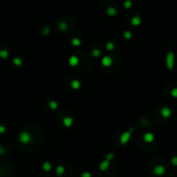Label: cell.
Masks as SVG:
<instances>
[{"instance_id":"31","label":"cell","mask_w":177,"mask_h":177,"mask_svg":"<svg viewBox=\"0 0 177 177\" xmlns=\"http://www.w3.org/2000/svg\"><path fill=\"white\" fill-rule=\"evenodd\" d=\"M4 152H5V150H4V148H2V147H0V155L4 154Z\"/></svg>"},{"instance_id":"12","label":"cell","mask_w":177,"mask_h":177,"mask_svg":"<svg viewBox=\"0 0 177 177\" xmlns=\"http://www.w3.org/2000/svg\"><path fill=\"white\" fill-rule=\"evenodd\" d=\"M55 172L58 176H61L62 174H64V172H65V168H64L62 165H59V166H57V168H56Z\"/></svg>"},{"instance_id":"26","label":"cell","mask_w":177,"mask_h":177,"mask_svg":"<svg viewBox=\"0 0 177 177\" xmlns=\"http://www.w3.org/2000/svg\"><path fill=\"white\" fill-rule=\"evenodd\" d=\"M113 158H114V155L112 154V153H108V154L106 155V157H105V159H107V160L112 161Z\"/></svg>"},{"instance_id":"4","label":"cell","mask_w":177,"mask_h":177,"mask_svg":"<svg viewBox=\"0 0 177 177\" xmlns=\"http://www.w3.org/2000/svg\"><path fill=\"white\" fill-rule=\"evenodd\" d=\"M166 172V168H165L164 166L162 165H157L154 168V173L156 175H158V176H161V175H163Z\"/></svg>"},{"instance_id":"2","label":"cell","mask_w":177,"mask_h":177,"mask_svg":"<svg viewBox=\"0 0 177 177\" xmlns=\"http://www.w3.org/2000/svg\"><path fill=\"white\" fill-rule=\"evenodd\" d=\"M19 141L22 144H29L32 141V136L30 133H29L28 131H22L19 135Z\"/></svg>"},{"instance_id":"17","label":"cell","mask_w":177,"mask_h":177,"mask_svg":"<svg viewBox=\"0 0 177 177\" xmlns=\"http://www.w3.org/2000/svg\"><path fill=\"white\" fill-rule=\"evenodd\" d=\"M8 56H9V52H8L7 50H5V49L0 50V57L5 59V58H7Z\"/></svg>"},{"instance_id":"21","label":"cell","mask_w":177,"mask_h":177,"mask_svg":"<svg viewBox=\"0 0 177 177\" xmlns=\"http://www.w3.org/2000/svg\"><path fill=\"white\" fill-rule=\"evenodd\" d=\"M105 48L107 50H109V51H112V50H113L114 49V43H112V42H108L107 43H106L105 45Z\"/></svg>"},{"instance_id":"6","label":"cell","mask_w":177,"mask_h":177,"mask_svg":"<svg viewBox=\"0 0 177 177\" xmlns=\"http://www.w3.org/2000/svg\"><path fill=\"white\" fill-rule=\"evenodd\" d=\"M112 57H110L109 55H105V56H104L103 58H102V60H101V63H102V65L104 66V67H110L111 65L112 64Z\"/></svg>"},{"instance_id":"11","label":"cell","mask_w":177,"mask_h":177,"mask_svg":"<svg viewBox=\"0 0 177 177\" xmlns=\"http://www.w3.org/2000/svg\"><path fill=\"white\" fill-rule=\"evenodd\" d=\"M130 23H131V24L134 26H138L141 23V17H139V16H136V17H132Z\"/></svg>"},{"instance_id":"3","label":"cell","mask_w":177,"mask_h":177,"mask_svg":"<svg viewBox=\"0 0 177 177\" xmlns=\"http://www.w3.org/2000/svg\"><path fill=\"white\" fill-rule=\"evenodd\" d=\"M131 132H132V129H130V130L124 131L121 135V136H120V143H121V144H126L130 141V136H131Z\"/></svg>"},{"instance_id":"14","label":"cell","mask_w":177,"mask_h":177,"mask_svg":"<svg viewBox=\"0 0 177 177\" xmlns=\"http://www.w3.org/2000/svg\"><path fill=\"white\" fill-rule=\"evenodd\" d=\"M71 86L74 88V89H75V90L79 89V88L80 87V80H74L73 81L71 82Z\"/></svg>"},{"instance_id":"19","label":"cell","mask_w":177,"mask_h":177,"mask_svg":"<svg viewBox=\"0 0 177 177\" xmlns=\"http://www.w3.org/2000/svg\"><path fill=\"white\" fill-rule=\"evenodd\" d=\"M13 63L15 64L16 66H21L22 64H23V61H22V60L20 59L19 57H15L14 58V60H13Z\"/></svg>"},{"instance_id":"30","label":"cell","mask_w":177,"mask_h":177,"mask_svg":"<svg viewBox=\"0 0 177 177\" xmlns=\"http://www.w3.org/2000/svg\"><path fill=\"white\" fill-rule=\"evenodd\" d=\"M5 130H6V128L5 127L4 125H0V133H5Z\"/></svg>"},{"instance_id":"9","label":"cell","mask_w":177,"mask_h":177,"mask_svg":"<svg viewBox=\"0 0 177 177\" xmlns=\"http://www.w3.org/2000/svg\"><path fill=\"white\" fill-rule=\"evenodd\" d=\"M110 162H111V161L110 160H107V159H105L104 161H103V162H102L101 163L99 164V170L105 171L108 168H109Z\"/></svg>"},{"instance_id":"18","label":"cell","mask_w":177,"mask_h":177,"mask_svg":"<svg viewBox=\"0 0 177 177\" xmlns=\"http://www.w3.org/2000/svg\"><path fill=\"white\" fill-rule=\"evenodd\" d=\"M67 28V24L64 22H61V23H59V29L61 31H65Z\"/></svg>"},{"instance_id":"29","label":"cell","mask_w":177,"mask_h":177,"mask_svg":"<svg viewBox=\"0 0 177 177\" xmlns=\"http://www.w3.org/2000/svg\"><path fill=\"white\" fill-rule=\"evenodd\" d=\"M43 35H49V27H47V28H45V29H43Z\"/></svg>"},{"instance_id":"15","label":"cell","mask_w":177,"mask_h":177,"mask_svg":"<svg viewBox=\"0 0 177 177\" xmlns=\"http://www.w3.org/2000/svg\"><path fill=\"white\" fill-rule=\"evenodd\" d=\"M43 168L44 171H46V172H49V171H50V170L52 169V165L49 162H45L43 164Z\"/></svg>"},{"instance_id":"10","label":"cell","mask_w":177,"mask_h":177,"mask_svg":"<svg viewBox=\"0 0 177 177\" xmlns=\"http://www.w3.org/2000/svg\"><path fill=\"white\" fill-rule=\"evenodd\" d=\"M154 139H155V136L151 132H147V133L144 134V140L145 141L146 143H151L154 141Z\"/></svg>"},{"instance_id":"1","label":"cell","mask_w":177,"mask_h":177,"mask_svg":"<svg viewBox=\"0 0 177 177\" xmlns=\"http://www.w3.org/2000/svg\"><path fill=\"white\" fill-rule=\"evenodd\" d=\"M174 60H175V57H174V54L173 51H169L168 54H167L166 56V65L168 69H173L174 65Z\"/></svg>"},{"instance_id":"24","label":"cell","mask_w":177,"mask_h":177,"mask_svg":"<svg viewBox=\"0 0 177 177\" xmlns=\"http://www.w3.org/2000/svg\"><path fill=\"white\" fill-rule=\"evenodd\" d=\"M124 6L126 8V9H129L132 6V2L130 0H126V1L124 2Z\"/></svg>"},{"instance_id":"20","label":"cell","mask_w":177,"mask_h":177,"mask_svg":"<svg viewBox=\"0 0 177 177\" xmlns=\"http://www.w3.org/2000/svg\"><path fill=\"white\" fill-rule=\"evenodd\" d=\"M123 36H124V37L125 38V39H130L132 37V33L130 31H129V30H125L124 32V34H123Z\"/></svg>"},{"instance_id":"7","label":"cell","mask_w":177,"mask_h":177,"mask_svg":"<svg viewBox=\"0 0 177 177\" xmlns=\"http://www.w3.org/2000/svg\"><path fill=\"white\" fill-rule=\"evenodd\" d=\"M68 62H69V65L72 66V67H76V66L79 64V58L75 55H72L70 56L69 60H68Z\"/></svg>"},{"instance_id":"22","label":"cell","mask_w":177,"mask_h":177,"mask_svg":"<svg viewBox=\"0 0 177 177\" xmlns=\"http://www.w3.org/2000/svg\"><path fill=\"white\" fill-rule=\"evenodd\" d=\"M72 44L74 46H80L81 44V41H80L79 38H73L72 39Z\"/></svg>"},{"instance_id":"23","label":"cell","mask_w":177,"mask_h":177,"mask_svg":"<svg viewBox=\"0 0 177 177\" xmlns=\"http://www.w3.org/2000/svg\"><path fill=\"white\" fill-rule=\"evenodd\" d=\"M92 55H93L94 57H98V56L100 55V54H101V51H100L99 49H95L92 50Z\"/></svg>"},{"instance_id":"13","label":"cell","mask_w":177,"mask_h":177,"mask_svg":"<svg viewBox=\"0 0 177 177\" xmlns=\"http://www.w3.org/2000/svg\"><path fill=\"white\" fill-rule=\"evenodd\" d=\"M106 12H107L108 15L111 16V17H114V16L117 15V10L114 7L111 6L109 8H107V10H106Z\"/></svg>"},{"instance_id":"28","label":"cell","mask_w":177,"mask_h":177,"mask_svg":"<svg viewBox=\"0 0 177 177\" xmlns=\"http://www.w3.org/2000/svg\"><path fill=\"white\" fill-rule=\"evenodd\" d=\"M171 162L174 166H177V156H174L172 159H171Z\"/></svg>"},{"instance_id":"27","label":"cell","mask_w":177,"mask_h":177,"mask_svg":"<svg viewBox=\"0 0 177 177\" xmlns=\"http://www.w3.org/2000/svg\"><path fill=\"white\" fill-rule=\"evenodd\" d=\"M81 177H92V174L90 172H87V171H86V172H83L81 174Z\"/></svg>"},{"instance_id":"16","label":"cell","mask_w":177,"mask_h":177,"mask_svg":"<svg viewBox=\"0 0 177 177\" xmlns=\"http://www.w3.org/2000/svg\"><path fill=\"white\" fill-rule=\"evenodd\" d=\"M49 105L50 109H52V110H56L58 108V104L55 100H51V101L49 102Z\"/></svg>"},{"instance_id":"8","label":"cell","mask_w":177,"mask_h":177,"mask_svg":"<svg viewBox=\"0 0 177 177\" xmlns=\"http://www.w3.org/2000/svg\"><path fill=\"white\" fill-rule=\"evenodd\" d=\"M73 118L71 117H65V118H62V122H63V124L66 126V127H71L72 124H73Z\"/></svg>"},{"instance_id":"25","label":"cell","mask_w":177,"mask_h":177,"mask_svg":"<svg viewBox=\"0 0 177 177\" xmlns=\"http://www.w3.org/2000/svg\"><path fill=\"white\" fill-rule=\"evenodd\" d=\"M171 96L174 98H177V87H174L171 90Z\"/></svg>"},{"instance_id":"5","label":"cell","mask_w":177,"mask_h":177,"mask_svg":"<svg viewBox=\"0 0 177 177\" xmlns=\"http://www.w3.org/2000/svg\"><path fill=\"white\" fill-rule=\"evenodd\" d=\"M161 114H162V116L163 117V118H168L172 115V111H171L170 108L167 107V106H164V107H162V110H161Z\"/></svg>"}]
</instances>
